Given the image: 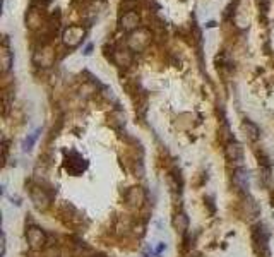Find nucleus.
<instances>
[{"instance_id": "nucleus-3", "label": "nucleus", "mask_w": 274, "mask_h": 257, "mask_svg": "<svg viewBox=\"0 0 274 257\" xmlns=\"http://www.w3.org/2000/svg\"><path fill=\"white\" fill-rule=\"evenodd\" d=\"M151 42V33L144 28H139L136 31L129 34V40H127V45L132 52H141L149 45Z\"/></svg>"}, {"instance_id": "nucleus-4", "label": "nucleus", "mask_w": 274, "mask_h": 257, "mask_svg": "<svg viewBox=\"0 0 274 257\" xmlns=\"http://www.w3.org/2000/svg\"><path fill=\"white\" fill-rule=\"evenodd\" d=\"M84 36H86V29L83 26H69L62 34V42L65 47L75 48L84 42Z\"/></svg>"}, {"instance_id": "nucleus-5", "label": "nucleus", "mask_w": 274, "mask_h": 257, "mask_svg": "<svg viewBox=\"0 0 274 257\" xmlns=\"http://www.w3.org/2000/svg\"><path fill=\"white\" fill-rule=\"evenodd\" d=\"M26 240H28V245L33 250H42L47 245L48 237L40 227H29L26 230Z\"/></svg>"}, {"instance_id": "nucleus-12", "label": "nucleus", "mask_w": 274, "mask_h": 257, "mask_svg": "<svg viewBox=\"0 0 274 257\" xmlns=\"http://www.w3.org/2000/svg\"><path fill=\"white\" fill-rule=\"evenodd\" d=\"M242 127H244V130L247 132V137L250 139V141H257L259 136H260V130L257 125L254 124V122L250 120H244V124H242Z\"/></svg>"}, {"instance_id": "nucleus-17", "label": "nucleus", "mask_w": 274, "mask_h": 257, "mask_svg": "<svg viewBox=\"0 0 274 257\" xmlns=\"http://www.w3.org/2000/svg\"><path fill=\"white\" fill-rule=\"evenodd\" d=\"M6 249H7V243H6V233H2V255H6Z\"/></svg>"}, {"instance_id": "nucleus-6", "label": "nucleus", "mask_w": 274, "mask_h": 257, "mask_svg": "<svg viewBox=\"0 0 274 257\" xmlns=\"http://www.w3.org/2000/svg\"><path fill=\"white\" fill-rule=\"evenodd\" d=\"M249 183H250V175L249 170L244 168V166H237L235 171H233V186L237 187L238 192L249 194Z\"/></svg>"}, {"instance_id": "nucleus-10", "label": "nucleus", "mask_w": 274, "mask_h": 257, "mask_svg": "<svg viewBox=\"0 0 274 257\" xmlns=\"http://www.w3.org/2000/svg\"><path fill=\"white\" fill-rule=\"evenodd\" d=\"M120 28L125 29V31H136L139 29V14L134 11H127L125 14L122 16V19H120Z\"/></svg>"}, {"instance_id": "nucleus-2", "label": "nucleus", "mask_w": 274, "mask_h": 257, "mask_svg": "<svg viewBox=\"0 0 274 257\" xmlns=\"http://www.w3.org/2000/svg\"><path fill=\"white\" fill-rule=\"evenodd\" d=\"M29 197H31V202L34 204V207L40 211H47L52 204V196L40 186L29 183Z\"/></svg>"}, {"instance_id": "nucleus-1", "label": "nucleus", "mask_w": 274, "mask_h": 257, "mask_svg": "<svg viewBox=\"0 0 274 257\" xmlns=\"http://www.w3.org/2000/svg\"><path fill=\"white\" fill-rule=\"evenodd\" d=\"M252 240H254V247L259 252V255L269 257V230L266 225L262 223L255 225L252 230Z\"/></svg>"}, {"instance_id": "nucleus-14", "label": "nucleus", "mask_w": 274, "mask_h": 257, "mask_svg": "<svg viewBox=\"0 0 274 257\" xmlns=\"http://www.w3.org/2000/svg\"><path fill=\"white\" fill-rule=\"evenodd\" d=\"M26 22H28V26L31 29H36L42 26V16H40V12L36 9H33V11H29L28 17H26Z\"/></svg>"}, {"instance_id": "nucleus-15", "label": "nucleus", "mask_w": 274, "mask_h": 257, "mask_svg": "<svg viewBox=\"0 0 274 257\" xmlns=\"http://www.w3.org/2000/svg\"><path fill=\"white\" fill-rule=\"evenodd\" d=\"M175 228H177L180 233H185L188 230V218L185 213H178L175 216Z\"/></svg>"}, {"instance_id": "nucleus-13", "label": "nucleus", "mask_w": 274, "mask_h": 257, "mask_svg": "<svg viewBox=\"0 0 274 257\" xmlns=\"http://www.w3.org/2000/svg\"><path fill=\"white\" fill-rule=\"evenodd\" d=\"M0 57H2V72H7L12 65V53L7 47V40L4 42L2 52H0Z\"/></svg>"}, {"instance_id": "nucleus-7", "label": "nucleus", "mask_w": 274, "mask_h": 257, "mask_svg": "<svg viewBox=\"0 0 274 257\" xmlns=\"http://www.w3.org/2000/svg\"><path fill=\"white\" fill-rule=\"evenodd\" d=\"M224 153H226L228 161H231L233 165H237V166L244 165V148H242V144H238L237 141L228 142Z\"/></svg>"}, {"instance_id": "nucleus-16", "label": "nucleus", "mask_w": 274, "mask_h": 257, "mask_svg": "<svg viewBox=\"0 0 274 257\" xmlns=\"http://www.w3.org/2000/svg\"><path fill=\"white\" fill-rule=\"evenodd\" d=\"M38 136H40V130H36V132H33V134H31V136H29L28 139H26V141H24V144H22V146H24V151H29L31 148L34 146V142H36Z\"/></svg>"}, {"instance_id": "nucleus-11", "label": "nucleus", "mask_w": 274, "mask_h": 257, "mask_svg": "<svg viewBox=\"0 0 274 257\" xmlns=\"http://www.w3.org/2000/svg\"><path fill=\"white\" fill-rule=\"evenodd\" d=\"M113 62L119 67H129L132 64V52L130 50H119L113 53Z\"/></svg>"}, {"instance_id": "nucleus-8", "label": "nucleus", "mask_w": 274, "mask_h": 257, "mask_svg": "<svg viewBox=\"0 0 274 257\" xmlns=\"http://www.w3.org/2000/svg\"><path fill=\"white\" fill-rule=\"evenodd\" d=\"M125 202L130 207H142L146 202V192L142 187H130L125 194Z\"/></svg>"}, {"instance_id": "nucleus-9", "label": "nucleus", "mask_w": 274, "mask_h": 257, "mask_svg": "<svg viewBox=\"0 0 274 257\" xmlns=\"http://www.w3.org/2000/svg\"><path fill=\"white\" fill-rule=\"evenodd\" d=\"M75 165L79 166L81 171H84V170H86V166H88L86 160H84L83 156H79L77 153L72 151V153L69 155V158L65 160V168H67V171H70L72 175H79V173H77V168H75Z\"/></svg>"}]
</instances>
